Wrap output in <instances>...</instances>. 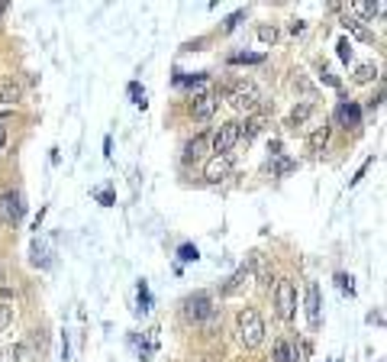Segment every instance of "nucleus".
Returning a JSON list of instances; mask_svg holds the SVG:
<instances>
[{"mask_svg": "<svg viewBox=\"0 0 387 362\" xmlns=\"http://www.w3.org/2000/svg\"><path fill=\"white\" fill-rule=\"evenodd\" d=\"M239 339L245 349H258L265 343V320L255 308H242L239 310Z\"/></svg>", "mask_w": 387, "mask_h": 362, "instance_id": "nucleus-1", "label": "nucleus"}, {"mask_svg": "<svg viewBox=\"0 0 387 362\" xmlns=\"http://www.w3.org/2000/svg\"><path fill=\"white\" fill-rule=\"evenodd\" d=\"M258 100H262V94H258V88L252 85V81H239V85H233V91H229V104H233L239 114H252V110L258 107Z\"/></svg>", "mask_w": 387, "mask_h": 362, "instance_id": "nucleus-2", "label": "nucleus"}, {"mask_svg": "<svg viewBox=\"0 0 387 362\" xmlns=\"http://www.w3.org/2000/svg\"><path fill=\"white\" fill-rule=\"evenodd\" d=\"M274 304H278V317L281 320H290L297 314V291H294V282L290 278H281L274 285Z\"/></svg>", "mask_w": 387, "mask_h": 362, "instance_id": "nucleus-3", "label": "nucleus"}, {"mask_svg": "<svg viewBox=\"0 0 387 362\" xmlns=\"http://www.w3.org/2000/svg\"><path fill=\"white\" fill-rule=\"evenodd\" d=\"M184 317H188V320H194V324H200V320L213 317V301H210V294H204V291L190 294V298L184 301Z\"/></svg>", "mask_w": 387, "mask_h": 362, "instance_id": "nucleus-4", "label": "nucleus"}, {"mask_svg": "<svg viewBox=\"0 0 387 362\" xmlns=\"http://www.w3.org/2000/svg\"><path fill=\"white\" fill-rule=\"evenodd\" d=\"M235 143H239V123H223L213 133V152L216 155H229Z\"/></svg>", "mask_w": 387, "mask_h": 362, "instance_id": "nucleus-5", "label": "nucleus"}, {"mask_svg": "<svg viewBox=\"0 0 387 362\" xmlns=\"http://www.w3.org/2000/svg\"><path fill=\"white\" fill-rule=\"evenodd\" d=\"M229 171H233V159L229 155H213L210 162L204 165V178L210 185H220L223 178H229Z\"/></svg>", "mask_w": 387, "mask_h": 362, "instance_id": "nucleus-6", "label": "nucleus"}, {"mask_svg": "<svg viewBox=\"0 0 387 362\" xmlns=\"http://www.w3.org/2000/svg\"><path fill=\"white\" fill-rule=\"evenodd\" d=\"M216 107H220V94L216 91H207V94L194 97V116H197V120H210V116L216 114Z\"/></svg>", "mask_w": 387, "mask_h": 362, "instance_id": "nucleus-7", "label": "nucleus"}, {"mask_svg": "<svg viewBox=\"0 0 387 362\" xmlns=\"http://www.w3.org/2000/svg\"><path fill=\"white\" fill-rule=\"evenodd\" d=\"M0 214H4L7 224H16V220L23 217V198H20V194H4V198H0Z\"/></svg>", "mask_w": 387, "mask_h": 362, "instance_id": "nucleus-8", "label": "nucleus"}, {"mask_svg": "<svg viewBox=\"0 0 387 362\" xmlns=\"http://www.w3.org/2000/svg\"><path fill=\"white\" fill-rule=\"evenodd\" d=\"M336 116H339L342 126H358V123H362V107H358V104H352V100H345V104H339Z\"/></svg>", "mask_w": 387, "mask_h": 362, "instance_id": "nucleus-9", "label": "nucleus"}, {"mask_svg": "<svg viewBox=\"0 0 387 362\" xmlns=\"http://www.w3.org/2000/svg\"><path fill=\"white\" fill-rule=\"evenodd\" d=\"M307 317H310V327L317 330L319 327V288H317V282L307 285Z\"/></svg>", "mask_w": 387, "mask_h": 362, "instance_id": "nucleus-10", "label": "nucleus"}, {"mask_svg": "<svg viewBox=\"0 0 387 362\" xmlns=\"http://www.w3.org/2000/svg\"><path fill=\"white\" fill-rule=\"evenodd\" d=\"M262 130H265V120H262V116H252V120L239 123V143H252Z\"/></svg>", "mask_w": 387, "mask_h": 362, "instance_id": "nucleus-11", "label": "nucleus"}, {"mask_svg": "<svg viewBox=\"0 0 387 362\" xmlns=\"http://www.w3.org/2000/svg\"><path fill=\"white\" fill-rule=\"evenodd\" d=\"M249 282H252V265H242V269H239L233 278H229V285L223 288V294H235V291H239V288H245V285H249Z\"/></svg>", "mask_w": 387, "mask_h": 362, "instance_id": "nucleus-12", "label": "nucleus"}, {"mask_svg": "<svg viewBox=\"0 0 387 362\" xmlns=\"http://www.w3.org/2000/svg\"><path fill=\"white\" fill-rule=\"evenodd\" d=\"M20 94H23V88L16 85L13 78L0 81V104H16V100H20Z\"/></svg>", "mask_w": 387, "mask_h": 362, "instance_id": "nucleus-13", "label": "nucleus"}, {"mask_svg": "<svg viewBox=\"0 0 387 362\" xmlns=\"http://www.w3.org/2000/svg\"><path fill=\"white\" fill-rule=\"evenodd\" d=\"M326 143H329V126L323 123V126H317V130L310 133V152H323Z\"/></svg>", "mask_w": 387, "mask_h": 362, "instance_id": "nucleus-14", "label": "nucleus"}, {"mask_svg": "<svg viewBox=\"0 0 387 362\" xmlns=\"http://www.w3.org/2000/svg\"><path fill=\"white\" fill-rule=\"evenodd\" d=\"M274 362H300V359H297V349H290L288 339H278L274 343Z\"/></svg>", "mask_w": 387, "mask_h": 362, "instance_id": "nucleus-15", "label": "nucleus"}, {"mask_svg": "<svg viewBox=\"0 0 387 362\" xmlns=\"http://www.w3.org/2000/svg\"><path fill=\"white\" fill-rule=\"evenodd\" d=\"M207 152V136H197V139H190L188 146H184V159L188 162H194V159H200V155Z\"/></svg>", "mask_w": 387, "mask_h": 362, "instance_id": "nucleus-16", "label": "nucleus"}, {"mask_svg": "<svg viewBox=\"0 0 387 362\" xmlns=\"http://www.w3.org/2000/svg\"><path fill=\"white\" fill-rule=\"evenodd\" d=\"M374 78H378V68H374L371 62L358 65V71H355V81H358V85H368V81H374Z\"/></svg>", "mask_w": 387, "mask_h": 362, "instance_id": "nucleus-17", "label": "nucleus"}, {"mask_svg": "<svg viewBox=\"0 0 387 362\" xmlns=\"http://www.w3.org/2000/svg\"><path fill=\"white\" fill-rule=\"evenodd\" d=\"M229 62H233V65H262V62H265V55H258V52H239V55H233Z\"/></svg>", "mask_w": 387, "mask_h": 362, "instance_id": "nucleus-18", "label": "nucleus"}, {"mask_svg": "<svg viewBox=\"0 0 387 362\" xmlns=\"http://www.w3.org/2000/svg\"><path fill=\"white\" fill-rule=\"evenodd\" d=\"M313 114V107H310V104H300V107H294V110H290V120H288V123L290 126H300V123H304V120H307V116H310Z\"/></svg>", "mask_w": 387, "mask_h": 362, "instance_id": "nucleus-19", "label": "nucleus"}, {"mask_svg": "<svg viewBox=\"0 0 387 362\" xmlns=\"http://www.w3.org/2000/svg\"><path fill=\"white\" fill-rule=\"evenodd\" d=\"M178 255H181V263H197V259H200L197 246H190V243H184V246L178 249Z\"/></svg>", "mask_w": 387, "mask_h": 362, "instance_id": "nucleus-20", "label": "nucleus"}, {"mask_svg": "<svg viewBox=\"0 0 387 362\" xmlns=\"http://www.w3.org/2000/svg\"><path fill=\"white\" fill-rule=\"evenodd\" d=\"M139 304H142V310L152 308V294H149V285H145V282H139Z\"/></svg>", "mask_w": 387, "mask_h": 362, "instance_id": "nucleus-21", "label": "nucleus"}, {"mask_svg": "<svg viewBox=\"0 0 387 362\" xmlns=\"http://www.w3.org/2000/svg\"><path fill=\"white\" fill-rule=\"evenodd\" d=\"M10 324H13V308H7V304H0V330H7Z\"/></svg>", "mask_w": 387, "mask_h": 362, "instance_id": "nucleus-22", "label": "nucleus"}, {"mask_svg": "<svg viewBox=\"0 0 387 362\" xmlns=\"http://www.w3.org/2000/svg\"><path fill=\"white\" fill-rule=\"evenodd\" d=\"M342 26H345V30H352L358 39H368V32H364L362 26H358V20H352V16H345V20H342Z\"/></svg>", "mask_w": 387, "mask_h": 362, "instance_id": "nucleus-23", "label": "nucleus"}, {"mask_svg": "<svg viewBox=\"0 0 387 362\" xmlns=\"http://www.w3.org/2000/svg\"><path fill=\"white\" fill-rule=\"evenodd\" d=\"M258 39H262V42H274L278 30H274V26H258Z\"/></svg>", "mask_w": 387, "mask_h": 362, "instance_id": "nucleus-24", "label": "nucleus"}, {"mask_svg": "<svg viewBox=\"0 0 387 362\" xmlns=\"http://www.w3.org/2000/svg\"><path fill=\"white\" fill-rule=\"evenodd\" d=\"M288 171H294L290 159H278V162H274V175H288Z\"/></svg>", "mask_w": 387, "mask_h": 362, "instance_id": "nucleus-25", "label": "nucleus"}, {"mask_svg": "<svg viewBox=\"0 0 387 362\" xmlns=\"http://www.w3.org/2000/svg\"><path fill=\"white\" fill-rule=\"evenodd\" d=\"M339 59H342V62H352V42H349V39H342V42H339Z\"/></svg>", "mask_w": 387, "mask_h": 362, "instance_id": "nucleus-26", "label": "nucleus"}, {"mask_svg": "<svg viewBox=\"0 0 387 362\" xmlns=\"http://www.w3.org/2000/svg\"><path fill=\"white\" fill-rule=\"evenodd\" d=\"M336 282H339V288H342L345 294H349V298L355 294V288H352V278H349V275H336Z\"/></svg>", "mask_w": 387, "mask_h": 362, "instance_id": "nucleus-27", "label": "nucleus"}, {"mask_svg": "<svg viewBox=\"0 0 387 362\" xmlns=\"http://www.w3.org/2000/svg\"><path fill=\"white\" fill-rule=\"evenodd\" d=\"M242 16H245V13H233V16H229V20H226V32H233L235 26L242 23Z\"/></svg>", "mask_w": 387, "mask_h": 362, "instance_id": "nucleus-28", "label": "nucleus"}, {"mask_svg": "<svg viewBox=\"0 0 387 362\" xmlns=\"http://www.w3.org/2000/svg\"><path fill=\"white\" fill-rule=\"evenodd\" d=\"M97 198H100V204H104V207H110V204H113V191H100Z\"/></svg>", "mask_w": 387, "mask_h": 362, "instance_id": "nucleus-29", "label": "nucleus"}, {"mask_svg": "<svg viewBox=\"0 0 387 362\" xmlns=\"http://www.w3.org/2000/svg\"><path fill=\"white\" fill-rule=\"evenodd\" d=\"M4 143H7V126H4V116H0V149H4Z\"/></svg>", "mask_w": 387, "mask_h": 362, "instance_id": "nucleus-30", "label": "nucleus"}, {"mask_svg": "<svg viewBox=\"0 0 387 362\" xmlns=\"http://www.w3.org/2000/svg\"><path fill=\"white\" fill-rule=\"evenodd\" d=\"M290 32H294V36L297 32H304V20H294V23H290Z\"/></svg>", "mask_w": 387, "mask_h": 362, "instance_id": "nucleus-31", "label": "nucleus"}, {"mask_svg": "<svg viewBox=\"0 0 387 362\" xmlns=\"http://www.w3.org/2000/svg\"><path fill=\"white\" fill-rule=\"evenodd\" d=\"M4 13H7V4H0V16H4Z\"/></svg>", "mask_w": 387, "mask_h": 362, "instance_id": "nucleus-32", "label": "nucleus"}]
</instances>
